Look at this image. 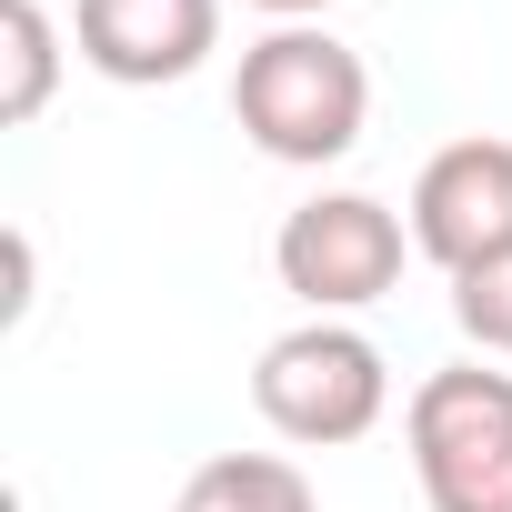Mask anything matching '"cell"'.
<instances>
[{
	"label": "cell",
	"instance_id": "obj_10",
	"mask_svg": "<svg viewBox=\"0 0 512 512\" xmlns=\"http://www.w3.org/2000/svg\"><path fill=\"white\" fill-rule=\"evenodd\" d=\"M251 11H272V21H322L332 0H251Z\"/></svg>",
	"mask_w": 512,
	"mask_h": 512
},
{
	"label": "cell",
	"instance_id": "obj_4",
	"mask_svg": "<svg viewBox=\"0 0 512 512\" xmlns=\"http://www.w3.org/2000/svg\"><path fill=\"white\" fill-rule=\"evenodd\" d=\"M402 262H412V221H402L392 201H372V191H312V201L282 211V231H272V272H282V292H292L312 322L372 312V302L402 282Z\"/></svg>",
	"mask_w": 512,
	"mask_h": 512
},
{
	"label": "cell",
	"instance_id": "obj_1",
	"mask_svg": "<svg viewBox=\"0 0 512 512\" xmlns=\"http://www.w3.org/2000/svg\"><path fill=\"white\" fill-rule=\"evenodd\" d=\"M231 121L241 141L282 161V171H332L342 151H362L372 121V71L352 41H332L322 21H272L231 71Z\"/></svg>",
	"mask_w": 512,
	"mask_h": 512
},
{
	"label": "cell",
	"instance_id": "obj_3",
	"mask_svg": "<svg viewBox=\"0 0 512 512\" xmlns=\"http://www.w3.org/2000/svg\"><path fill=\"white\" fill-rule=\"evenodd\" d=\"M402 452L432 512H512V372L442 362L412 382Z\"/></svg>",
	"mask_w": 512,
	"mask_h": 512
},
{
	"label": "cell",
	"instance_id": "obj_8",
	"mask_svg": "<svg viewBox=\"0 0 512 512\" xmlns=\"http://www.w3.org/2000/svg\"><path fill=\"white\" fill-rule=\"evenodd\" d=\"M0 61H11V81H0V121L31 131L61 91V21L41 11V0H0Z\"/></svg>",
	"mask_w": 512,
	"mask_h": 512
},
{
	"label": "cell",
	"instance_id": "obj_2",
	"mask_svg": "<svg viewBox=\"0 0 512 512\" xmlns=\"http://www.w3.org/2000/svg\"><path fill=\"white\" fill-rule=\"evenodd\" d=\"M251 412H262L292 452H342V442L382 432L392 362L352 322H292L282 342H262V362H251Z\"/></svg>",
	"mask_w": 512,
	"mask_h": 512
},
{
	"label": "cell",
	"instance_id": "obj_9",
	"mask_svg": "<svg viewBox=\"0 0 512 512\" xmlns=\"http://www.w3.org/2000/svg\"><path fill=\"white\" fill-rule=\"evenodd\" d=\"M452 322H462V342H472L482 362H512V251L452 282Z\"/></svg>",
	"mask_w": 512,
	"mask_h": 512
},
{
	"label": "cell",
	"instance_id": "obj_5",
	"mask_svg": "<svg viewBox=\"0 0 512 512\" xmlns=\"http://www.w3.org/2000/svg\"><path fill=\"white\" fill-rule=\"evenodd\" d=\"M402 221H412V251L442 262L452 282L482 272V262H502V251H512V141H492V131L442 141V151L422 161Z\"/></svg>",
	"mask_w": 512,
	"mask_h": 512
},
{
	"label": "cell",
	"instance_id": "obj_6",
	"mask_svg": "<svg viewBox=\"0 0 512 512\" xmlns=\"http://www.w3.org/2000/svg\"><path fill=\"white\" fill-rule=\"evenodd\" d=\"M71 51L101 81H121V91L191 81L221 51V0H81L71 11Z\"/></svg>",
	"mask_w": 512,
	"mask_h": 512
},
{
	"label": "cell",
	"instance_id": "obj_7",
	"mask_svg": "<svg viewBox=\"0 0 512 512\" xmlns=\"http://www.w3.org/2000/svg\"><path fill=\"white\" fill-rule=\"evenodd\" d=\"M171 512H322V492L292 452H211L171 492Z\"/></svg>",
	"mask_w": 512,
	"mask_h": 512
}]
</instances>
